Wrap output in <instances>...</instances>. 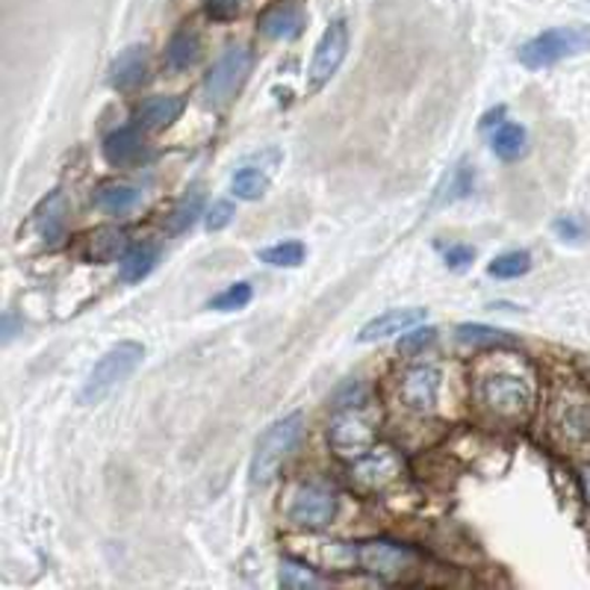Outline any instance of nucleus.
<instances>
[{"instance_id":"nucleus-1","label":"nucleus","mask_w":590,"mask_h":590,"mask_svg":"<svg viewBox=\"0 0 590 590\" xmlns=\"http://www.w3.org/2000/svg\"><path fill=\"white\" fill-rule=\"evenodd\" d=\"M472 404L497 428H526L538 411V372L517 354H484L472 369Z\"/></svg>"},{"instance_id":"nucleus-2","label":"nucleus","mask_w":590,"mask_h":590,"mask_svg":"<svg viewBox=\"0 0 590 590\" xmlns=\"http://www.w3.org/2000/svg\"><path fill=\"white\" fill-rule=\"evenodd\" d=\"M549 437L561 449L582 452L590 446V390L579 378H558L547 402Z\"/></svg>"},{"instance_id":"nucleus-3","label":"nucleus","mask_w":590,"mask_h":590,"mask_svg":"<svg viewBox=\"0 0 590 590\" xmlns=\"http://www.w3.org/2000/svg\"><path fill=\"white\" fill-rule=\"evenodd\" d=\"M301 434H304V417L301 413L281 417V420H274L272 426L266 428L260 440H257L254 454H251L249 479L254 488H266V484H272L278 479V472L292 454V449L299 446Z\"/></svg>"},{"instance_id":"nucleus-4","label":"nucleus","mask_w":590,"mask_h":590,"mask_svg":"<svg viewBox=\"0 0 590 590\" xmlns=\"http://www.w3.org/2000/svg\"><path fill=\"white\" fill-rule=\"evenodd\" d=\"M142 360H146V346L142 342H116L110 351H103V358L94 363L89 378H86L83 390H80V404H86V408L101 404L116 387L124 384L142 367Z\"/></svg>"},{"instance_id":"nucleus-5","label":"nucleus","mask_w":590,"mask_h":590,"mask_svg":"<svg viewBox=\"0 0 590 590\" xmlns=\"http://www.w3.org/2000/svg\"><path fill=\"white\" fill-rule=\"evenodd\" d=\"M378 443V420L372 417L369 402L337 408L334 420L328 426V446L342 461H360Z\"/></svg>"},{"instance_id":"nucleus-6","label":"nucleus","mask_w":590,"mask_h":590,"mask_svg":"<svg viewBox=\"0 0 590 590\" xmlns=\"http://www.w3.org/2000/svg\"><path fill=\"white\" fill-rule=\"evenodd\" d=\"M590 51V27L588 24H567V27H549L543 33L520 48V62L526 69L540 71L552 69L558 62L579 57Z\"/></svg>"},{"instance_id":"nucleus-7","label":"nucleus","mask_w":590,"mask_h":590,"mask_svg":"<svg viewBox=\"0 0 590 590\" xmlns=\"http://www.w3.org/2000/svg\"><path fill=\"white\" fill-rule=\"evenodd\" d=\"M254 57L246 44H231L228 51L213 62V69L207 71L204 86H201V98L207 107H224L233 94L240 92L242 83L249 80Z\"/></svg>"},{"instance_id":"nucleus-8","label":"nucleus","mask_w":590,"mask_h":590,"mask_svg":"<svg viewBox=\"0 0 590 590\" xmlns=\"http://www.w3.org/2000/svg\"><path fill=\"white\" fill-rule=\"evenodd\" d=\"M404 476V461L396 449L376 446L372 452L363 454L360 461H351L349 481L358 493H381L393 488L396 481Z\"/></svg>"},{"instance_id":"nucleus-9","label":"nucleus","mask_w":590,"mask_h":590,"mask_svg":"<svg viewBox=\"0 0 590 590\" xmlns=\"http://www.w3.org/2000/svg\"><path fill=\"white\" fill-rule=\"evenodd\" d=\"M337 511H340V499L334 490L322 488V484H301L292 490L287 520L299 529H326L334 522Z\"/></svg>"},{"instance_id":"nucleus-10","label":"nucleus","mask_w":590,"mask_h":590,"mask_svg":"<svg viewBox=\"0 0 590 590\" xmlns=\"http://www.w3.org/2000/svg\"><path fill=\"white\" fill-rule=\"evenodd\" d=\"M346 53H349V24L337 18L326 27V33L317 42V51H313V60H310L308 69V89L310 92H319L328 80L334 78L340 66L346 62Z\"/></svg>"},{"instance_id":"nucleus-11","label":"nucleus","mask_w":590,"mask_h":590,"mask_svg":"<svg viewBox=\"0 0 590 590\" xmlns=\"http://www.w3.org/2000/svg\"><path fill=\"white\" fill-rule=\"evenodd\" d=\"M358 564L367 573L387 579V582H399L404 573H411L417 567V552L390 540H372V543H360Z\"/></svg>"},{"instance_id":"nucleus-12","label":"nucleus","mask_w":590,"mask_h":590,"mask_svg":"<svg viewBox=\"0 0 590 590\" xmlns=\"http://www.w3.org/2000/svg\"><path fill=\"white\" fill-rule=\"evenodd\" d=\"M440 396V369L431 363H413L399 378V402L413 413H431Z\"/></svg>"},{"instance_id":"nucleus-13","label":"nucleus","mask_w":590,"mask_h":590,"mask_svg":"<svg viewBox=\"0 0 590 590\" xmlns=\"http://www.w3.org/2000/svg\"><path fill=\"white\" fill-rule=\"evenodd\" d=\"M30 228H33L42 246L53 249L69 228V198H66V192L57 189L51 196H44L30 216Z\"/></svg>"},{"instance_id":"nucleus-14","label":"nucleus","mask_w":590,"mask_h":590,"mask_svg":"<svg viewBox=\"0 0 590 590\" xmlns=\"http://www.w3.org/2000/svg\"><path fill=\"white\" fill-rule=\"evenodd\" d=\"M428 317L426 308H393L381 313V317L369 319L367 326L360 328L358 342H378V340H390L396 334H404L411 328L422 326Z\"/></svg>"},{"instance_id":"nucleus-15","label":"nucleus","mask_w":590,"mask_h":590,"mask_svg":"<svg viewBox=\"0 0 590 590\" xmlns=\"http://www.w3.org/2000/svg\"><path fill=\"white\" fill-rule=\"evenodd\" d=\"M110 86L116 92H133L148 80V48L146 44H130L112 60L110 74H107Z\"/></svg>"},{"instance_id":"nucleus-16","label":"nucleus","mask_w":590,"mask_h":590,"mask_svg":"<svg viewBox=\"0 0 590 590\" xmlns=\"http://www.w3.org/2000/svg\"><path fill=\"white\" fill-rule=\"evenodd\" d=\"M103 157L107 163L121 169V166H133L146 157V137H142V124H124L107 133L103 139Z\"/></svg>"},{"instance_id":"nucleus-17","label":"nucleus","mask_w":590,"mask_h":590,"mask_svg":"<svg viewBox=\"0 0 590 590\" xmlns=\"http://www.w3.org/2000/svg\"><path fill=\"white\" fill-rule=\"evenodd\" d=\"M183 110H187V101L178 94H154V98L139 103L137 121L146 130H166L183 116Z\"/></svg>"},{"instance_id":"nucleus-18","label":"nucleus","mask_w":590,"mask_h":590,"mask_svg":"<svg viewBox=\"0 0 590 590\" xmlns=\"http://www.w3.org/2000/svg\"><path fill=\"white\" fill-rule=\"evenodd\" d=\"M130 251L128 233L119 228H98L86 237L83 257L89 263H116Z\"/></svg>"},{"instance_id":"nucleus-19","label":"nucleus","mask_w":590,"mask_h":590,"mask_svg":"<svg viewBox=\"0 0 590 590\" xmlns=\"http://www.w3.org/2000/svg\"><path fill=\"white\" fill-rule=\"evenodd\" d=\"M304 27V12L296 3H278V7L266 9L260 16V33L266 39H278V42H287V39H296Z\"/></svg>"},{"instance_id":"nucleus-20","label":"nucleus","mask_w":590,"mask_h":590,"mask_svg":"<svg viewBox=\"0 0 590 590\" xmlns=\"http://www.w3.org/2000/svg\"><path fill=\"white\" fill-rule=\"evenodd\" d=\"M139 204H142V189L133 187V183L112 180V183H103V187L94 192V207L110 216H128L133 213Z\"/></svg>"},{"instance_id":"nucleus-21","label":"nucleus","mask_w":590,"mask_h":590,"mask_svg":"<svg viewBox=\"0 0 590 590\" xmlns=\"http://www.w3.org/2000/svg\"><path fill=\"white\" fill-rule=\"evenodd\" d=\"M472 189H476V169L470 166V160H458L443 178V183L437 187L434 207H449L454 201H463V198L472 196Z\"/></svg>"},{"instance_id":"nucleus-22","label":"nucleus","mask_w":590,"mask_h":590,"mask_svg":"<svg viewBox=\"0 0 590 590\" xmlns=\"http://www.w3.org/2000/svg\"><path fill=\"white\" fill-rule=\"evenodd\" d=\"M201 60V36L192 27H180L166 44V66L171 71H189Z\"/></svg>"},{"instance_id":"nucleus-23","label":"nucleus","mask_w":590,"mask_h":590,"mask_svg":"<svg viewBox=\"0 0 590 590\" xmlns=\"http://www.w3.org/2000/svg\"><path fill=\"white\" fill-rule=\"evenodd\" d=\"M490 148H493V154L499 160H506V163H513V160H520L529 151V133L520 124H513V121H502L497 130H493V137H490Z\"/></svg>"},{"instance_id":"nucleus-24","label":"nucleus","mask_w":590,"mask_h":590,"mask_svg":"<svg viewBox=\"0 0 590 590\" xmlns=\"http://www.w3.org/2000/svg\"><path fill=\"white\" fill-rule=\"evenodd\" d=\"M160 251L154 242H142V246H130V251L121 257V281L124 283H139L146 281L148 274L157 269Z\"/></svg>"},{"instance_id":"nucleus-25","label":"nucleus","mask_w":590,"mask_h":590,"mask_svg":"<svg viewBox=\"0 0 590 590\" xmlns=\"http://www.w3.org/2000/svg\"><path fill=\"white\" fill-rule=\"evenodd\" d=\"M281 588L287 590H308V588H319L322 584V576L319 570H313L310 561L304 558H283L281 561Z\"/></svg>"},{"instance_id":"nucleus-26","label":"nucleus","mask_w":590,"mask_h":590,"mask_svg":"<svg viewBox=\"0 0 590 590\" xmlns=\"http://www.w3.org/2000/svg\"><path fill=\"white\" fill-rule=\"evenodd\" d=\"M231 189L240 201H260L269 192V174L257 166H242L231 178Z\"/></svg>"},{"instance_id":"nucleus-27","label":"nucleus","mask_w":590,"mask_h":590,"mask_svg":"<svg viewBox=\"0 0 590 590\" xmlns=\"http://www.w3.org/2000/svg\"><path fill=\"white\" fill-rule=\"evenodd\" d=\"M201 207H204V196H201V189L192 187L187 196L180 198L174 210L169 216V231L171 233H183L189 231L192 224L198 222V216H201Z\"/></svg>"},{"instance_id":"nucleus-28","label":"nucleus","mask_w":590,"mask_h":590,"mask_svg":"<svg viewBox=\"0 0 590 590\" xmlns=\"http://www.w3.org/2000/svg\"><path fill=\"white\" fill-rule=\"evenodd\" d=\"M531 272V254L529 251H506L490 260L488 274L490 278H499V281H513V278H522V274Z\"/></svg>"},{"instance_id":"nucleus-29","label":"nucleus","mask_w":590,"mask_h":590,"mask_svg":"<svg viewBox=\"0 0 590 590\" xmlns=\"http://www.w3.org/2000/svg\"><path fill=\"white\" fill-rule=\"evenodd\" d=\"M304 246H301L299 240H290V242H278V246H269V249L260 251V260H263L266 266H274V269H296V266L304 263Z\"/></svg>"},{"instance_id":"nucleus-30","label":"nucleus","mask_w":590,"mask_h":590,"mask_svg":"<svg viewBox=\"0 0 590 590\" xmlns=\"http://www.w3.org/2000/svg\"><path fill=\"white\" fill-rule=\"evenodd\" d=\"M254 299V290H251L249 281H237L231 283L228 290H222L216 299H210L207 308L219 310V313H233V310H242L249 301Z\"/></svg>"},{"instance_id":"nucleus-31","label":"nucleus","mask_w":590,"mask_h":590,"mask_svg":"<svg viewBox=\"0 0 590 590\" xmlns=\"http://www.w3.org/2000/svg\"><path fill=\"white\" fill-rule=\"evenodd\" d=\"M458 340L467 342V346H508L511 337L506 331H499V328L467 322V326H458Z\"/></svg>"},{"instance_id":"nucleus-32","label":"nucleus","mask_w":590,"mask_h":590,"mask_svg":"<svg viewBox=\"0 0 590 590\" xmlns=\"http://www.w3.org/2000/svg\"><path fill=\"white\" fill-rule=\"evenodd\" d=\"M437 340V328H411V331H404L402 340H399V351L402 354H422V351Z\"/></svg>"},{"instance_id":"nucleus-33","label":"nucleus","mask_w":590,"mask_h":590,"mask_svg":"<svg viewBox=\"0 0 590 590\" xmlns=\"http://www.w3.org/2000/svg\"><path fill=\"white\" fill-rule=\"evenodd\" d=\"M552 231L561 242H582L588 237V224L579 216H558L552 222Z\"/></svg>"},{"instance_id":"nucleus-34","label":"nucleus","mask_w":590,"mask_h":590,"mask_svg":"<svg viewBox=\"0 0 590 590\" xmlns=\"http://www.w3.org/2000/svg\"><path fill=\"white\" fill-rule=\"evenodd\" d=\"M233 216H237V207H233L231 201H216V204L210 207V210H207L204 228L210 233L224 231V228H228V224L233 222Z\"/></svg>"},{"instance_id":"nucleus-35","label":"nucleus","mask_w":590,"mask_h":590,"mask_svg":"<svg viewBox=\"0 0 590 590\" xmlns=\"http://www.w3.org/2000/svg\"><path fill=\"white\" fill-rule=\"evenodd\" d=\"M246 3L249 0H204V9L213 21H233L246 9Z\"/></svg>"},{"instance_id":"nucleus-36","label":"nucleus","mask_w":590,"mask_h":590,"mask_svg":"<svg viewBox=\"0 0 590 590\" xmlns=\"http://www.w3.org/2000/svg\"><path fill=\"white\" fill-rule=\"evenodd\" d=\"M443 260L449 269H454V272H461V269H467V266L476 260V251L470 249V246H449V249L443 251Z\"/></svg>"},{"instance_id":"nucleus-37","label":"nucleus","mask_w":590,"mask_h":590,"mask_svg":"<svg viewBox=\"0 0 590 590\" xmlns=\"http://www.w3.org/2000/svg\"><path fill=\"white\" fill-rule=\"evenodd\" d=\"M582 497H584V502L590 506V467H584L582 470Z\"/></svg>"}]
</instances>
